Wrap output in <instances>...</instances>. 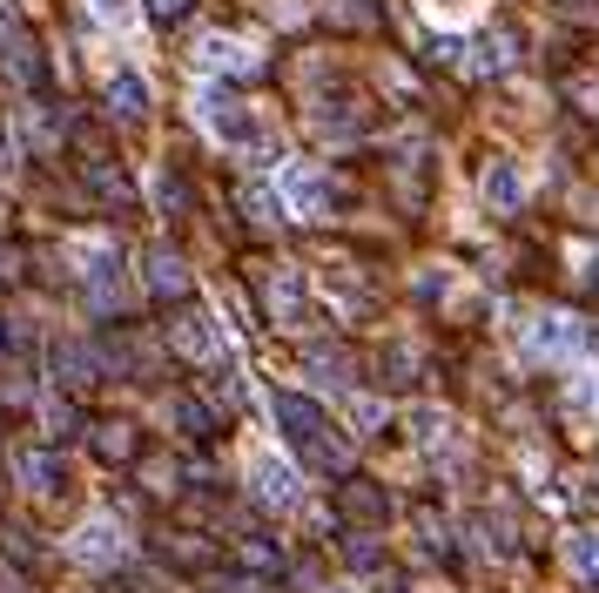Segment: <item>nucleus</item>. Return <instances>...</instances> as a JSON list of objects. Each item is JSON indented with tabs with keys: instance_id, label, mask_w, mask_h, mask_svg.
Returning a JSON list of instances; mask_svg holds the SVG:
<instances>
[{
	"instance_id": "nucleus-6",
	"label": "nucleus",
	"mask_w": 599,
	"mask_h": 593,
	"mask_svg": "<svg viewBox=\"0 0 599 593\" xmlns=\"http://www.w3.org/2000/svg\"><path fill=\"white\" fill-rule=\"evenodd\" d=\"M109 109H115V115H142V109H148V89H142L135 74H115V81H109Z\"/></svg>"
},
{
	"instance_id": "nucleus-5",
	"label": "nucleus",
	"mask_w": 599,
	"mask_h": 593,
	"mask_svg": "<svg viewBox=\"0 0 599 593\" xmlns=\"http://www.w3.org/2000/svg\"><path fill=\"white\" fill-rule=\"evenodd\" d=\"M14 466H21V479H28L34 492H54V479H61V459H54V452H21Z\"/></svg>"
},
{
	"instance_id": "nucleus-9",
	"label": "nucleus",
	"mask_w": 599,
	"mask_h": 593,
	"mask_svg": "<svg viewBox=\"0 0 599 593\" xmlns=\"http://www.w3.org/2000/svg\"><path fill=\"white\" fill-rule=\"evenodd\" d=\"M148 8H155V14H162V21H176V14H183V8H189V0H148Z\"/></svg>"
},
{
	"instance_id": "nucleus-7",
	"label": "nucleus",
	"mask_w": 599,
	"mask_h": 593,
	"mask_svg": "<svg viewBox=\"0 0 599 593\" xmlns=\"http://www.w3.org/2000/svg\"><path fill=\"white\" fill-rule=\"evenodd\" d=\"M95 452L122 466V459H135V432L128 426H95Z\"/></svg>"
},
{
	"instance_id": "nucleus-2",
	"label": "nucleus",
	"mask_w": 599,
	"mask_h": 593,
	"mask_svg": "<svg viewBox=\"0 0 599 593\" xmlns=\"http://www.w3.org/2000/svg\"><path fill=\"white\" fill-rule=\"evenodd\" d=\"M203 115H209V129H216V135H229V142H249V135H256V129H249V115H242L229 95H216V89L203 95Z\"/></svg>"
},
{
	"instance_id": "nucleus-4",
	"label": "nucleus",
	"mask_w": 599,
	"mask_h": 593,
	"mask_svg": "<svg viewBox=\"0 0 599 593\" xmlns=\"http://www.w3.org/2000/svg\"><path fill=\"white\" fill-rule=\"evenodd\" d=\"M148 290H155V297H183V290H189L183 264L168 257V249H155V257H148Z\"/></svg>"
},
{
	"instance_id": "nucleus-1",
	"label": "nucleus",
	"mask_w": 599,
	"mask_h": 593,
	"mask_svg": "<svg viewBox=\"0 0 599 593\" xmlns=\"http://www.w3.org/2000/svg\"><path fill=\"white\" fill-rule=\"evenodd\" d=\"M277 418L290 426V446H297V452L330 459V446H323V411H317V405H303L297 391H283V398H277Z\"/></svg>"
},
{
	"instance_id": "nucleus-3",
	"label": "nucleus",
	"mask_w": 599,
	"mask_h": 593,
	"mask_svg": "<svg viewBox=\"0 0 599 593\" xmlns=\"http://www.w3.org/2000/svg\"><path fill=\"white\" fill-rule=\"evenodd\" d=\"M168 345H176L183 358H209L216 351V330H209V317H183L176 330H168Z\"/></svg>"
},
{
	"instance_id": "nucleus-8",
	"label": "nucleus",
	"mask_w": 599,
	"mask_h": 593,
	"mask_svg": "<svg viewBox=\"0 0 599 593\" xmlns=\"http://www.w3.org/2000/svg\"><path fill=\"white\" fill-rule=\"evenodd\" d=\"M485 196H498V203L512 209V203H519V176H512V168H492V176H485Z\"/></svg>"
}]
</instances>
